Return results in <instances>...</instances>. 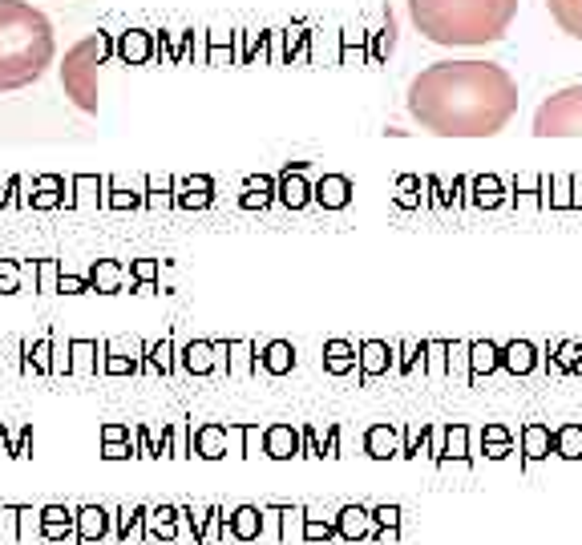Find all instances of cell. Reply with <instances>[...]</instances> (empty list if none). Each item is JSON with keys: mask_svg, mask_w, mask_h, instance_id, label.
Wrapping results in <instances>:
<instances>
[{"mask_svg": "<svg viewBox=\"0 0 582 545\" xmlns=\"http://www.w3.org/2000/svg\"><path fill=\"white\" fill-rule=\"evenodd\" d=\"M409 114L437 138H494L518 114V81L498 61H433L409 81Z\"/></svg>", "mask_w": 582, "mask_h": 545, "instance_id": "1", "label": "cell"}, {"mask_svg": "<svg viewBox=\"0 0 582 545\" xmlns=\"http://www.w3.org/2000/svg\"><path fill=\"white\" fill-rule=\"evenodd\" d=\"M518 0H409V21L433 45H494L510 33Z\"/></svg>", "mask_w": 582, "mask_h": 545, "instance_id": "2", "label": "cell"}, {"mask_svg": "<svg viewBox=\"0 0 582 545\" xmlns=\"http://www.w3.org/2000/svg\"><path fill=\"white\" fill-rule=\"evenodd\" d=\"M57 61L49 17L29 0H0V93L29 89Z\"/></svg>", "mask_w": 582, "mask_h": 545, "instance_id": "3", "label": "cell"}, {"mask_svg": "<svg viewBox=\"0 0 582 545\" xmlns=\"http://www.w3.org/2000/svg\"><path fill=\"white\" fill-rule=\"evenodd\" d=\"M106 37H81L73 49H65L61 61V89L65 97L81 109V114H97V69L106 61Z\"/></svg>", "mask_w": 582, "mask_h": 545, "instance_id": "4", "label": "cell"}, {"mask_svg": "<svg viewBox=\"0 0 582 545\" xmlns=\"http://www.w3.org/2000/svg\"><path fill=\"white\" fill-rule=\"evenodd\" d=\"M534 134L538 138H582V85H566L538 105Z\"/></svg>", "mask_w": 582, "mask_h": 545, "instance_id": "5", "label": "cell"}, {"mask_svg": "<svg viewBox=\"0 0 582 545\" xmlns=\"http://www.w3.org/2000/svg\"><path fill=\"white\" fill-rule=\"evenodd\" d=\"M102 541H114V509L77 505V537H73V545H102Z\"/></svg>", "mask_w": 582, "mask_h": 545, "instance_id": "6", "label": "cell"}, {"mask_svg": "<svg viewBox=\"0 0 582 545\" xmlns=\"http://www.w3.org/2000/svg\"><path fill=\"white\" fill-rule=\"evenodd\" d=\"M372 533H376L372 509H364V505H344V509H336V537H340V541L356 545V541H372Z\"/></svg>", "mask_w": 582, "mask_h": 545, "instance_id": "7", "label": "cell"}, {"mask_svg": "<svg viewBox=\"0 0 582 545\" xmlns=\"http://www.w3.org/2000/svg\"><path fill=\"white\" fill-rule=\"evenodd\" d=\"M77 537V509L73 505H45L41 509V541H73Z\"/></svg>", "mask_w": 582, "mask_h": 545, "instance_id": "8", "label": "cell"}, {"mask_svg": "<svg viewBox=\"0 0 582 545\" xmlns=\"http://www.w3.org/2000/svg\"><path fill=\"white\" fill-rule=\"evenodd\" d=\"M178 505H146V545H174Z\"/></svg>", "mask_w": 582, "mask_h": 545, "instance_id": "9", "label": "cell"}, {"mask_svg": "<svg viewBox=\"0 0 582 545\" xmlns=\"http://www.w3.org/2000/svg\"><path fill=\"white\" fill-rule=\"evenodd\" d=\"M114 541L118 545H142L146 541V505L114 509Z\"/></svg>", "mask_w": 582, "mask_h": 545, "instance_id": "10", "label": "cell"}, {"mask_svg": "<svg viewBox=\"0 0 582 545\" xmlns=\"http://www.w3.org/2000/svg\"><path fill=\"white\" fill-rule=\"evenodd\" d=\"M227 537L239 545H255L259 541V509L255 505H235L227 513ZM223 537V541H227Z\"/></svg>", "mask_w": 582, "mask_h": 545, "instance_id": "11", "label": "cell"}, {"mask_svg": "<svg viewBox=\"0 0 582 545\" xmlns=\"http://www.w3.org/2000/svg\"><path fill=\"white\" fill-rule=\"evenodd\" d=\"M190 457H203V461H223L227 457V428L219 424H203L190 441Z\"/></svg>", "mask_w": 582, "mask_h": 545, "instance_id": "12", "label": "cell"}, {"mask_svg": "<svg viewBox=\"0 0 582 545\" xmlns=\"http://www.w3.org/2000/svg\"><path fill=\"white\" fill-rule=\"evenodd\" d=\"M263 453L271 461H291V457H300V436L291 432L287 424H275L263 432Z\"/></svg>", "mask_w": 582, "mask_h": 545, "instance_id": "13", "label": "cell"}, {"mask_svg": "<svg viewBox=\"0 0 582 545\" xmlns=\"http://www.w3.org/2000/svg\"><path fill=\"white\" fill-rule=\"evenodd\" d=\"M308 505H279V545H304Z\"/></svg>", "mask_w": 582, "mask_h": 545, "instance_id": "14", "label": "cell"}, {"mask_svg": "<svg viewBox=\"0 0 582 545\" xmlns=\"http://www.w3.org/2000/svg\"><path fill=\"white\" fill-rule=\"evenodd\" d=\"M437 465L441 469H449V465H469V428L465 424H453L449 432H445V449H441V457H437Z\"/></svg>", "mask_w": 582, "mask_h": 545, "instance_id": "15", "label": "cell"}, {"mask_svg": "<svg viewBox=\"0 0 582 545\" xmlns=\"http://www.w3.org/2000/svg\"><path fill=\"white\" fill-rule=\"evenodd\" d=\"M546 5H550L554 25H558L566 37L582 41V0H546Z\"/></svg>", "mask_w": 582, "mask_h": 545, "instance_id": "16", "label": "cell"}, {"mask_svg": "<svg viewBox=\"0 0 582 545\" xmlns=\"http://www.w3.org/2000/svg\"><path fill=\"white\" fill-rule=\"evenodd\" d=\"M522 453H526L530 465H534V461H546V457L554 453V432H550L546 424H526V428H522Z\"/></svg>", "mask_w": 582, "mask_h": 545, "instance_id": "17", "label": "cell"}, {"mask_svg": "<svg viewBox=\"0 0 582 545\" xmlns=\"http://www.w3.org/2000/svg\"><path fill=\"white\" fill-rule=\"evenodd\" d=\"M364 449H368V457H376V461L401 457V436H397V428H388V424H376V428L368 432Z\"/></svg>", "mask_w": 582, "mask_h": 545, "instance_id": "18", "label": "cell"}, {"mask_svg": "<svg viewBox=\"0 0 582 545\" xmlns=\"http://www.w3.org/2000/svg\"><path fill=\"white\" fill-rule=\"evenodd\" d=\"M372 541H397L401 537V505H376L372 509Z\"/></svg>", "mask_w": 582, "mask_h": 545, "instance_id": "19", "label": "cell"}, {"mask_svg": "<svg viewBox=\"0 0 582 545\" xmlns=\"http://www.w3.org/2000/svg\"><path fill=\"white\" fill-rule=\"evenodd\" d=\"M554 457L562 461H582V424H562L554 432Z\"/></svg>", "mask_w": 582, "mask_h": 545, "instance_id": "20", "label": "cell"}, {"mask_svg": "<svg viewBox=\"0 0 582 545\" xmlns=\"http://www.w3.org/2000/svg\"><path fill=\"white\" fill-rule=\"evenodd\" d=\"M514 453V441H510V432L502 424H490L485 428V457L490 461H506Z\"/></svg>", "mask_w": 582, "mask_h": 545, "instance_id": "21", "label": "cell"}, {"mask_svg": "<svg viewBox=\"0 0 582 545\" xmlns=\"http://www.w3.org/2000/svg\"><path fill=\"white\" fill-rule=\"evenodd\" d=\"M291 364H296V356H291V344H267V352H263V368H267L271 376L291 372Z\"/></svg>", "mask_w": 582, "mask_h": 545, "instance_id": "22", "label": "cell"}, {"mask_svg": "<svg viewBox=\"0 0 582 545\" xmlns=\"http://www.w3.org/2000/svg\"><path fill=\"white\" fill-rule=\"evenodd\" d=\"M21 541V505H0V545Z\"/></svg>", "mask_w": 582, "mask_h": 545, "instance_id": "23", "label": "cell"}, {"mask_svg": "<svg viewBox=\"0 0 582 545\" xmlns=\"http://www.w3.org/2000/svg\"><path fill=\"white\" fill-rule=\"evenodd\" d=\"M259 545H279V505L259 509Z\"/></svg>", "mask_w": 582, "mask_h": 545, "instance_id": "24", "label": "cell"}, {"mask_svg": "<svg viewBox=\"0 0 582 545\" xmlns=\"http://www.w3.org/2000/svg\"><path fill=\"white\" fill-rule=\"evenodd\" d=\"M332 537H336V513H332V517L308 513V521H304V541H332Z\"/></svg>", "mask_w": 582, "mask_h": 545, "instance_id": "25", "label": "cell"}, {"mask_svg": "<svg viewBox=\"0 0 582 545\" xmlns=\"http://www.w3.org/2000/svg\"><path fill=\"white\" fill-rule=\"evenodd\" d=\"M360 368H364V376L384 372V368H388V348H384V344H364V348H360Z\"/></svg>", "mask_w": 582, "mask_h": 545, "instance_id": "26", "label": "cell"}, {"mask_svg": "<svg viewBox=\"0 0 582 545\" xmlns=\"http://www.w3.org/2000/svg\"><path fill=\"white\" fill-rule=\"evenodd\" d=\"M324 360H328V368L332 372H348V368H356V352L348 348V344H328V352H324Z\"/></svg>", "mask_w": 582, "mask_h": 545, "instance_id": "27", "label": "cell"}, {"mask_svg": "<svg viewBox=\"0 0 582 545\" xmlns=\"http://www.w3.org/2000/svg\"><path fill=\"white\" fill-rule=\"evenodd\" d=\"M469 364H473V372H494L498 368V348L494 344H473L469 348Z\"/></svg>", "mask_w": 582, "mask_h": 545, "instance_id": "28", "label": "cell"}, {"mask_svg": "<svg viewBox=\"0 0 582 545\" xmlns=\"http://www.w3.org/2000/svg\"><path fill=\"white\" fill-rule=\"evenodd\" d=\"M186 364H190V372H211L215 348H211V344H190V348H186Z\"/></svg>", "mask_w": 582, "mask_h": 545, "instance_id": "29", "label": "cell"}, {"mask_svg": "<svg viewBox=\"0 0 582 545\" xmlns=\"http://www.w3.org/2000/svg\"><path fill=\"white\" fill-rule=\"evenodd\" d=\"M506 364H510V372H530L534 368V348L530 344H510L506 348Z\"/></svg>", "mask_w": 582, "mask_h": 545, "instance_id": "30", "label": "cell"}, {"mask_svg": "<svg viewBox=\"0 0 582 545\" xmlns=\"http://www.w3.org/2000/svg\"><path fill=\"white\" fill-rule=\"evenodd\" d=\"M320 202H324V206H344V202H348V182H344V178H328V182L320 186Z\"/></svg>", "mask_w": 582, "mask_h": 545, "instance_id": "31", "label": "cell"}, {"mask_svg": "<svg viewBox=\"0 0 582 545\" xmlns=\"http://www.w3.org/2000/svg\"><path fill=\"white\" fill-rule=\"evenodd\" d=\"M421 449H429V428L425 424L409 428V441L401 445V457H421Z\"/></svg>", "mask_w": 582, "mask_h": 545, "instance_id": "32", "label": "cell"}, {"mask_svg": "<svg viewBox=\"0 0 582 545\" xmlns=\"http://www.w3.org/2000/svg\"><path fill=\"white\" fill-rule=\"evenodd\" d=\"M118 283H122V271H118L114 263H102V267L93 271V287H97V291H114Z\"/></svg>", "mask_w": 582, "mask_h": 545, "instance_id": "33", "label": "cell"}, {"mask_svg": "<svg viewBox=\"0 0 582 545\" xmlns=\"http://www.w3.org/2000/svg\"><path fill=\"white\" fill-rule=\"evenodd\" d=\"M33 537H41V509H25L21 505V541L29 545Z\"/></svg>", "mask_w": 582, "mask_h": 545, "instance_id": "34", "label": "cell"}, {"mask_svg": "<svg viewBox=\"0 0 582 545\" xmlns=\"http://www.w3.org/2000/svg\"><path fill=\"white\" fill-rule=\"evenodd\" d=\"M227 352H231V372H239V376H243V372L251 368V360H247V356H251V344H231Z\"/></svg>", "mask_w": 582, "mask_h": 545, "instance_id": "35", "label": "cell"}, {"mask_svg": "<svg viewBox=\"0 0 582 545\" xmlns=\"http://www.w3.org/2000/svg\"><path fill=\"white\" fill-rule=\"evenodd\" d=\"M102 457H106V461H126V457H138V453L130 449V441H106Z\"/></svg>", "mask_w": 582, "mask_h": 545, "instance_id": "36", "label": "cell"}, {"mask_svg": "<svg viewBox=\"0 0 582 545\" xmlns=\"http://www.w3.org/2000/svg\"><path fill=\"white\" fill-rule=\"evenodd\" d=\"M93 352H97L93 344H73V356H77L73 368H77V372H89V368H93Z\"/></svg>", "mask_w": 582, "mask_h": 545, "instance_id": "37", "label": "cell"}, {"mask_svg": "<svg viewBox=\"0 0 582 545\" xmlns=\"http://www.w3.org/2000/svg\"><path fill=\"white\" fill-rule=\"evenodd\" d=\"M259 445H263L259 428H243V457H259Z\"/></svg>", "mask_w": 582, "mask_h": 545, "instance_id": "38", "label": "cell"}, {"mask_svg": "<svg viewBox=\"0 0 582 545\" xmlns=\"http://www.w3.org/2000/svg\"><path fill=\"white\" fill-rule=\"evenodd\" d=\"M465 352H469V348H449V360H445V364H449V372H461V368H465V360H469Z\"/></svg>", "mask_w": 582, "mask_h": 545, "instance_id": "39", "label": "cell"}, {"mask_svg": "<svg viewBox=\"0 0 582 545\" xmlns=\"http://www.w3.org/2000/svg\"><path fill=\"white\" fill-rule=\"evenodd\" d=\"M0 287H5V291L17 287V271H13V267H0Z\"/></svg>", "mask_w": 582, "mask_h": 545, "instance_id": "40", "label": "cell"}, {"mask_svg": "<svg viewBox=\"0 0 582 545\" xmlns=\"http://www.w3.org/2000/svg\"><path fill=\"white\" fill-rule=\"evenodd\" d=\"M154 364H158L162 372L170 368V348H166V344H158V348H154Z\"/></svg>", "mask_w": 582, "mask_h": 545, "instance_id": "41", "label": "cell"}, {"mask_svg": "<svg viewBox=\"0 0 582 545\" xmlns=\"http://www.w3.org/2000/svg\"><path fill=\"white\" fill-rule=\"evenodd\" d=\"M336 449H340V432L332 428V432H328V445H324V457H340Z\"/></svg>", "mask_w": 582, "mask_h": 545, "instance_id": "42", "label": "cell"}, {"mask_svg": "<svg viewBox=\"0 0 582 545\" xmlns=\"http://www.w3.org/2000/svg\"><path fill=\"white\" fill-rule=\"evenodd\" d=\"M102 436H106V441H126V428H118V424H110V428H106Z\"/></svg>", "mask_w": 582, "mask_h": 545, "instance_id": "43", "label": "cell"}]
</instances>
